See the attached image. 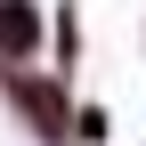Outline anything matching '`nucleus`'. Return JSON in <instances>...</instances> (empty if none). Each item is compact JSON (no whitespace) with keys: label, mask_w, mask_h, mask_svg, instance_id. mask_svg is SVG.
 Returning a JSON list of instances; mask_svg holds the SVG:
<instances>
[{"label":"nucleus","mask_w":146,"mask_h":146,"mask_svg":"<svg viewBox=\"0 0 146 146\" xmlns=\"http://www.w3.org/2000/svg\"><path fill=\"white\" fill-rule=\"evenodd\" d=\"M0 57L8 65L41 57V8H33V0H0Z\"/></svg>","instance_id":"2"},{"label":"nucleus","mask_w":146,"mask_h":146,"mask_svg":"<svg viewBox=\"0 0 146 146\" xmlns=\"http://www.w3.org/2000/svg\"><path fill=\"white\" fill-rule=\"evenodd\" d=\"M73 138L98 146V138H106V106H73Z\"/></svg>","instance_id":"3"},{"label":"nucleus","mask_w":146,"mask_h":146,"mask_svg":"<svg viewBox=\"0 0 146 146\" xmlns=\"http://www.w3.org/2000/svg\"><path fill=\"white\" fill-rule=\"evenodd\" d=\"M81 49V25H73V8H57V57H73Z\"/></svg>","instance_id":"4"},{"label":"nucleus","mask_w":146,"mask_h":146,"mask_svg":"<svg viewBox=\"0 0 146 146\" xmlns=\"http://www.w3.org/2000/svg\"><path fill=\"white\" fill-rule=\"evenodd\" d=\"M16 114H25L41 138L73 130V98H65V81H57V73H16Z\"/></svg>","instance_id":"1"}]
</instances>
